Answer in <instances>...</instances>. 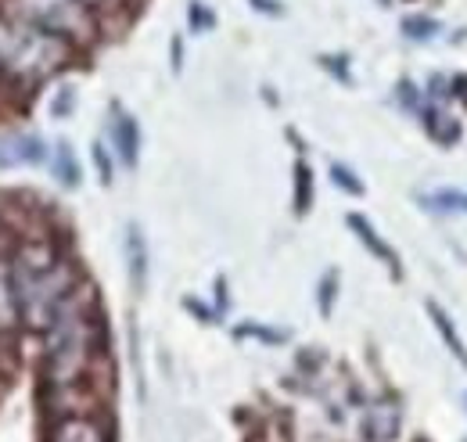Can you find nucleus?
Listing matches in <instances>:
<instances>
[{
    "label": "nucleus",
    "mask_w": 467,
    "mask_h": 442,
    "mask_svg": "<svg viewBox=\"0 0 467 442\" xmlns=\"http://www.w3.org/2000/svg\"><path fill=\"white\" fill-rule=\"evenodd\" d=\"M44 338V385H72L87 382L101 356V321H98V291L79 280L72 295L55 313V321L40 332Z\"/></svg>",
    "instance_id": "f257e3e1"
},
{
    "label": "nucleus",
    "mask_w": 467,
    "mask_h": 442,
    "mask_svg": "<svg viewBox=\"0 0 467 442\" xmlns=\"http://www.w3.org/2000/svg\"><path fill=\"white\" fill-rule=\"evenodd\" d=\"M76 55L68 40L44 33L18 15H0V76L15 83H44Z\"/></svg>",
    "instance_id": "f03ea898"
},
{
    "label": "nucleus",
    "mask_w": 467,
    "mask_h": 442,
    "mask_svg": "<svg viewBox=\"0 0 467 442\" xmlns=\"http://www.w3.org/2000/svg\"><path fill=\"white\" fill-rule=\"evenodd\" d=\"M7 11L44 33L68 40L76 51L90 47L101 33L98 7H90L87 0H7Z\"/></svg>",
    "instance_id": "7ed1b4c3"
},
{
    "label": "nucleus",
    "mask_w": 467,
    "mask_h": 442,
    "mask_svg": "<svg viewBox=\"0 0 467 442\" xmlns=\"http://www.w3.org/2000/svg\"><path fill=\"white\" fill-rule=\"evenodd\" d=\"M11 284H15V295H18L22 324H26L29 332L40 334L55 321L58 306L72 295V288L79 284V274H76V267H72L68 259H61L58 267H51V270H44V274L22 277V280H11Z\"/></svg>",
    "instance_id": "20e7f679"
},
{
    "label": "nucleus",
    "mask_w": 467,
    "mask_h": 442,
    "mask_svg": "<svg viewBox=\"0 0 467 442\" xmlns=\"http://www.w3.org/2000/svg\"><path fill=\"white\" fill-rule=\"evenodd\" d=\"M44 406L47 417H76V414H98L101 406V392L90 382H72V385H44Z\"/></svg>",
    "instance_id": "39448f33"
},
{
    "label": "nucleus",
    "mask_w": 467,
    "mask_h": 442,
    "mask_svg": "<svg viewBox=\"0 0 467 442\" xmlns=\"http://www.w3.org/2000/svg\"><path fill=\"white\" fill-rule=\"evenodd\" d=\"M7 263H11V280H22V277H36L58 267L61 252L51 237H26L22 245H15Z\"/></svg>",
    "instance_id": "423d86ee"
},
{
    "label": "nucleus",
    "mask_w": 467,
    "mask_h": 442,
    "mask_svg": "<svg viewBox=\"0 0 467 442\" xmlns=\"http://www.w3.org/2000/svg\"><path fill=\"white\" fill-rule=\"evenodd\" d=\"M47 442H112V428L98 414H76L51 421Z\"/></svg>",
    "instance_id": "0eeeda50"
},
{
    "label": "nucleus",
    "mask_w": 467,
    "mask_h": 442,
    "mask_svg": "<svg viewBox=\"0 0 467 442\" xmlns=\"http://www.w3.org/2000/svg\"><path fill=\"white\" fill-rule=\"evenodd\" d=\"M109 133H112V144H116L119 159L130 169L137 166V155H140V130H137V119H133L130 111H122L119 105H112Z\"/></svg>",
    "instance_id": "6e6552de"
},
{
    "label": "nucleus",
    "mask_w": 467,
    "mask_h": 442,
    "mask_svg": "<svg viewBox=\"0 0 467 442\" xmlns=\"http://www.w3.org/2000/svg\"><path fill=\"white\" fill-rule=\"evenodd\" d=\"M47 159V148L40 137L33 133H15L0 144V166L11 169V166H33V163H44Z\"/></svg>",
    "instance_id": "1a4fd4ad"
},
{
    "label": "nucleus",
    "mask_w": 467,
    "mask_h": 442,
    "mask_svg": "<svg viewBox=\"0 0 467 442\" xmlns=\"http://www.w3.org/2000/svg\"><path fill=\"white\" fill-rule=\"evenodd\" d=\"M349 226H352V234H356V237H359V241L370 248V256H378V259H381V263H385L392 274H400V256H396V252L389 248V241H385V237L374 230V223L363 220V216H356V213H352Z\"/></svg>",
    "instance_id": "9d476101"
},
{
    "label": "nucleus",
    "mask_w": 467,
    "mask_h": 442,
    "mask_svg": "<svg viewBox=\"0 0 467 442\" xmlns=\"http://www.w3.org/2000/svg\"><path fill=\"white\" fill-rule=\"evenodd\" d=\"M22 324V310H18V295L11 284V263L0 256V334H11Z\"/></svg>",
    "instance_id": "9b49d317"
},
{
    "label": "nucleus",
    "mask_w": 467,
    "mask_h": 442,
    "mask_svg": "<svg viewBox=\"0 0 467 442\" xmlns=\"http://www.w3.org/2000/svg\"><path fill=\"white\" fill-rule=\"evenodd\" d=\"M400 428V414L392 406H370L367 410V421H363V432L370 436V442H389Z\"/></svg>",
    "instance_id": "f8f14e48"
},
{
    "label": "nucleus",
    "mask_w": 467,
    "mask_h": 442,
    "mask_svg": "<svg viewBox=\"0 0 467 442\" xmlns=\"http://www.w3.org/2000/svg\"><path fill=\"white\" fill-rule=\"evenodd\" d=\"M428 317H431V324H435V332L442 334V342L450 345V353L461 360L467 367V345H464V338L457 334V328H453V321L446 317V310L439 306V302H428Z\"/></svg>",
    "instance_id": "ddd939ff"
},
{
    "label": "nucleus",
    "mask_w": 467,
    "mask_h": 442,
    "mask_svg": "<svg viewBox=\"0 0 467 442\" xmlns=\"http://www.w3.org/2000/svg\"><path fill=\"white\" fill-rule=\"evenodd\" d=\"M420 119H424V130L439 141V144H453L457 137H461V130H457V122L446 115V111H439L435 105H424L420 109Z\"/></svg>",
    "instance_id": "4468645a"
},
{
    "label": "nucleus",
    "mask_w": 467,
    "mask_h": 442,
    "mask_svg": "<svg viewBox=\"0 0 467 442\" xmlns=\"http://www.w3.org/2000/svg\"><path fill=\"white\" fill-rule=\"evenodd\" d=\"M126 256H130V277H133V284L144 288V280H148V245H144V237H140L137 226H130V234H126Z\"/></svg>",
    "instance_id": "2eb2a0df"
},
{
    "label": "nucleus",
    "mask_w": 467,
    "mask_h": 442,
    "mask_svg": "<svg viewBox=\"0 0 467 442\" xmlns=\"http://www.w3.org/2000/svg\"><path fill=\"white\" fill-rule=\"evenodd\" d=\"M55 176H58L61 187H79V163H76L68 144L55 148Z\"/></svg>",
    "instance_id": "dca6fc26"
},
{
    "label": "nucleus",
    "mask_w": 467,
    "mask_h": 442,
    "mask_svg": "<svg viewBox=\"0 0 467 442\" xmlns=\"http://www.w3.org/2000/svg\"><path fill=\"white\" fill-rule=\"evenodd\" d=\"M439 22L431 18V15H410L403 18V33H407L410 40H417V44H428V40H435L439 37Z\"/></svg>",
    "instance_id": "f3484780"
},
{
    "label": "nucleus",
    "mask_w": 467,
    "mask_h": 442,
    "mask_svg": "<svg viewBox=\"0 0 467 442\" xmlns=\"http://www.w3.org/2000/svg\"><path fill=\"white\" fill-rule=\"evenodd\" d=\"M424 202H428V209H435V213H464L467 216L464 191H435V195H428Z\"/></svg>",
    "instance_id": "a211bd4d"
},
{
    "label": "nucleus",
    "mask_w": 467,
    "mask_h": 442,
    "mask_svg": "<svg viewBox=\"0 0 467 442\" xmlns=\"http://www.w3.org/2000/svg\"><path fill=\"white\" fill-rule=\"evenodd\" d=\"M309 202H313V176H309L306 163H298V166H295V209L306 213Z\"/></svg>",
    "instance_id": "6ab92c4d"
},
{
    "label": "nucleus",
    "mask_w": 467,
    "mask_h": 442,
    "mask_svg": "<svg viewBox=\"0 0 467 442\" xmlns=\"http://www.w3.org/2000/svg\"><path fill=\"white\" fill-rule=\"evenodd\" d=\"M187 22H191L194 33H209V29L216 26V15H213L202 0H191V7H187Z\"/></svg>",
    "instance_id": "aec40b11"
},
{
    "label": "nucleus",
    "mask_w": 467,
    "mask_h": 442,
    "mask_svg": "<svg viewBox=\"0 0 467 442\" xmlns=\"http://www.w3.org/2000/svg\"><path fill=\"white\" fill-rule=\"evenodd\" d=\"M94 166L101 173V184H112V155L101 141H94Z\"/></svg>",
    "instance_id": "412c9836"
},
{
    "label": "nucleus",
    "mask_w": 467,
    "mask_h": 442,
    "mask_svg": "<svg viewBox=\"0 0 467 442\" xmlns=\"http://www.w3.org/2000/svg\"><path fill=\"white\" fill-rule=\"evenodd\" d=\"M331 180L338 184V187H346L349 195H363V184L352 176V169H346V166H331Z\"/></svg>",
    "instance_id": "4be33fe9"
},
{
    "label": "nucleus",
    "mask_w": 467,
    "mask_h": 442,
    "mask_svg": "<svg viewBox=\"0 0 467 442\" xmlns=\"http://www.w3.org/2000/svg\"><path fill=\"white\" fill-rule=\"evenodd\" d=\"M72 109H76V94H72V87H65L58 98L51 101V115H55V119H65Z\"/></svg>",
    "instance_id": "5701e85b"
},
{
    "label": "nucleus",
    "mask_w": 467,
    "mask_h": 442,
    "mask_svg": "<svg viewBox=\"0 0 467 442\" xmlns=\"http://www.w3.org/2000/svg\"><path fill=\"white\" fill-rule=\"evenodd\" d=\"M331 295H335V274L324 280V288H320V310L324 313H331Z\"/></svg>",
    "instance_id": "b1692460"
},
{
    "label": "nucleus",
    "mask_w": 467,
    "mask_h": 442,
    "mask_svg": "<svg viewBox=\"0 0 467 442\" xmlns=\"http://www.w3.org/2000/svg\"><path fill=\"white\" fill-rule=\"evenodd\" d=\"M252 7H255V11H263V15H281V11H285L277 0H252Z\"/></svg>",
    "instance_id": "393cba45"
},
{
    "label": "nucleus",
    "mask_w": 467,
    "mask_h": 442,
    "mask_svg": "<svg viewBox=\"0 0 467 442\" xmlns=\"http://www.w3.org/2000/svg\"><path fill=\"white\" fill-rule=\"evenodd\" d=\"M87 4H90V7H101V4H109V0H87Z\"/></svg>",
    "instance_id": "a878e982"
}]
</instances>
